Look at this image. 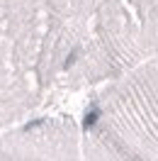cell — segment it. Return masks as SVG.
<instances>
[{
    "label": "cell",
    "instance_id": "cell-3",
    "mask_svg": "<svg viewBox=\"0 0 158 161\" xmlns=\"http://www.w3.org/2000/svg\"><path fill=\"white\" fill-rule=\"evenodd\" d=\"M0 161H83L80 132L68 117H44L0 134Z\"/></svg>",
    "mask_w": 158,
    "mask_h": 161
},
{
    "label": "cell",
    "instance_id": "cell-2",
    "mask_svg": "<svg viewBox=\"0 0 158 161\" xmlns=\"http://www.w3.org/2000/svg\"><path fill=\"white\" fill-rule=\"evenodd\" d=\"M158 56V0H92L71 88H100Z\"/></svg>",
    "mask_w": 158,
    "mask_h": 161
},
{
    "label": "cell",
    "instance_id": "cell-1",
    "mask_svg": "<svg viewBox=\"0 0 158 161\" xmlns=\"http://www.w3.org/2000/svg\"><path fill=\"white\" fill-rule=\"evenodd\" d=\"M78 132L83 161H158V56L102 83Z\"/></svg>",
    "mask_w": 158,
    "mask_h": 161
}]
</instances>
